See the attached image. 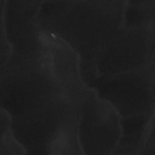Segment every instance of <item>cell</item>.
<instances>
[{
    "mask_svg": "<svg viewBox=\"0 0 155 155\" xmlns=\"http://www.w3.org/2000/svg\"><path fill=\"white\" fill-rule=\"evenodd\" d=\"M127 1H43L40 29L64 42L79 58L81 76L91 88L97 58L123 23Z\"/></svg>",
    "mask_w": 155,
    "mask_h": 155,
    "instance_id": "cell-1",
    "label": "cell"
},
{
    "mask_svg": "<svg viewBox=\"0 0 155 155\" xmlns=\"http://www.w3.org/2000/svg\"><path fill=\"white\" fill-rule=\"evenodd\" d=\"M61 93L64 91L54 76L46 41L13 48L1 68V107L12 118L31 112Z\"/></svg>",
    "mask_w": 155,
    "mask_h": 155,
    "instance_id": "cell-2",
    "label": "cell"
},
{
    "mask_svg": "<svg viewBox=\"0 0 155 155\" xmlns=\"http://www.w3.org/2000/svg\"><path fill=\"white\" fill-rule=\"evenodd\" d=\"M154 62V25L139 28L122 25L97 58L92 88L105 78Z\"/></svg>",
    "mask_w": 155,
    "mask_h": 155,
    "instance_id": "cell-3",
    "label": "cell"
},
{
    "mask_svg": "<svg viewBox=\"0 0 155 155\" xmlns=\"http://www.w3.org/2000/svg\"><path fill=\"white\" fill-rule=\"evenodd\" d=\"M81 104L63 93L53 96L31 112L12 118L11 131L16 139L28 151L45 150L61 128L79 116Z\"/></svg>",
    "mask_w": 155,
    "mask_h": 155,
    "instance_id": "cell-4",
    "label": "cell"
},
{
    "mask_svg": "<svg viewBox=\"0 0 155 155\" xmlns=\"http://www.w3.org/2000/svg\"><path fill=\"white\" fill-rule=\"evenodd\" d=\"M121 117L154 111V62L99 81L93 88Z\"/></svg>",
    "mask_w": 155,
    "mask_h": 155,
    "instance_id": "cell-5",
    "label": "cell"
},
{
    "mask_svg": "<svg viewBox=\"0 0 155 155\" xmlns=\"http://www.w3.org/2000/svg\"><path fill=\"white\" fill-rule=\"evenodd\" d=\"M121 117L95 90L81 107L78 124L79 142L84 154H111L121 136Z\"/></svg>",
    "mask_w": 155,
    "mask_h": 155,
    "instance_id": "cell-6",
    "label": "cell"
},
{
    "mask_svg": "<svg viewBox=\"0 0 155 155\" xmlns=\"http://www.w3.org/2000/svg\"><path fill=\"white\" fill-rule=\"evenodd\" d=\"M154 111L121 117L122 133L111 154H140L154 129Z\"/></svg>",
    "mask_w": 155,
    "mask_h": 155,
    "instance_id": "cell-7",
    "label": "cell"
},
{
    "mask_svg": "<svg viewBox=\"0 0 155 155\" xmlns=\"http://www.w3.org/2000/svg\"><path fill=\"white\" fill-rule=\"evenodd\" d=\"M42 2L43 1H0L1 25L12 45L24 29L35 19Z\"/></svg>",
    "mask_w": 155,
    "mask_h": 155,
    "instance_id": "cell-8",
    "label": "cell"
},
{
    "mask_svg": "<svg viewBox=\"0 0 155 155\" xmlns=\"http://www.w3.org/2000/svg\"><path fill=\"white\" fill-rule=\"evenodd\" d=\"M155 0L127 1L122 25L128 27H143L154 25Z\"/></svg>",
    "mask_w": 155,
    "mask_h": 155,
    "instance_id": "cell-9",
    "label": "cell"
},
{
    "mask_svg": "<svg viewBox=\"0 0 155 155\" xmlns=\"http://www.w3.org/2000/svg\"><path fill=\"white\" fill-rule=\"evenodd\" d=\"M26 150L16 139L12 131L1 136L0 154H24Z\"/></svg>",
    "mask_w": 155,
    "mask_h": 155,
    "instance_id": "cell-10",
    "label": "cell"
}]
</instances>
